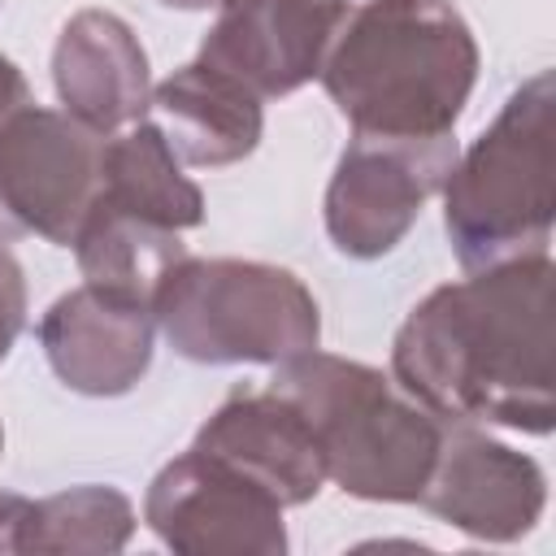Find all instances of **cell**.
<instances>
[{"label":"cell","instance_id":"11","mask_svg":"<svg viewBox=\"0 0 556 556\" xmlns=\"http://www.w3.org/2000/svg\"><path fill=\"white\" fill-rule=\"evenodd\" d=\"M156 317L148 300L83 282L61 295L43 321L39 343L48 365L70 391L83 395H122L130 391L152 361Z\"/></svg>","mask_w":556,"mask_h":556},{"label":"cell","instance_id":"14","mask_svg":"<svg viewBox=\"0 0 556 556\" xmlns=\"http://www.w3.org/2000/svg\"><path fill=\"white\" fill-rule=\"evenodd\" d=\"M148 104L156 109L161 135L182 165H235L261 143V100L204 61H191L156 83Z\"/></svg>","mask_w":556,"mask_h":556},{"label":"cell","instance_id":"10","mask_svg":"<svg viewBox=\"0 0 556 556\" xmlns=\"http://www.w3.org/2000/svg\"><path fill=\"white\" fill-rule=\"evenodd\" d=\"M421 504L473 539L513 543L543 517L547 478L530 456L482 434L473 421H443Z\"/></svg>","mask_w":556,"mask_h":556},{"label":"cell","instance_id":"5","mask_svg":"<svg viewBox=\"0 0 556 556\" xmlns=\"http://www.w3.org/2000/svg\"><path fill=\"white\" fill-rule=\"evenodd\" d=\"M152 317L169 348L200 365H278L321 334L317 300L291 269L235 256H182L156 282Z\"/></svg>","mask_w":556,"mask_h":556},{"label":"cell","instance_id":"15","mask_svg":"<svg viewBox=\"0 0 556 556\" xmlns=\"http://www.w3.org/2000/svg\"><path fill=\"white\" fill-rule=\"evenodd\" d=\"M96 200L169 230H191L204 222V195L182 174V161L156 122H130L117 135H104Z\"/></svg>","mask_w":556,"mask_h":556},{"label":"cell","instance_id":"8","mask_svg":"<svg viewBox=\"0 0 556 556\" xmlns=\"http://www.w3.org/2000/svg\"><path fill=\"white\" fill-rule=\"evenodd\" d=\"M156 539L182 556H274L287 552L282 504L239 469L187 447L143 500Z\"/></svg>","mask_w":556,"mask_h":556},{"label":"cell","instance_id":"6","mask_svg":"<svg viewBox=\"0 0 556 556\" xmlns=\"http://www.w3.org/2000/svg\"><path fill=\"white\" fill-rule=\"evenodd\" d=\"M104 135L70 113L26 104L0 126V243L39 235L74 243L100 191Z\"/></svg>","mask_w":556,"mask_h":556},{"label":"cell","instance_id":"13","mask_svg":"<svg viewBox=\"0 0 556 556\" xmlns=\"http://www.w3.org/2000/svg\"><path fill=\"white\" fill-rule=\"evenodd\" d=\"M56 96L70 117L96 135H113L148 109V56L135 30L104 9H83L65 22L52 52Z\"/></svg>","mask_w":556,"mask_h":556},{"label":"cell","instance_id":"18","mask_svg":"<svg viewBox=\"0 0 556 556\" xmlns=\"http://www.w3.org/2000/svg\"><path fill=\"white\" fill-rule=\"evenodd\" d=\"M26 321V282H22V265L0 248V361L9 356L13 339L22 334Z\"/></svg>","mask_w":556,"mask_h":556},{"label":"cell","instance_id":"3","mask_svg":"<svg viewBox=\"0 0 556 556\" xmlns=\"http://www.w3.org/2000/svg\"><path fill=\"white\" fill-rule=\"evenodd\" d=\"M269 387L308 417L321 443L326 478H334L348 495L382 504L421 500L443 439V417L417 404L395 378L308 348L278 361Z\"/></svg>","mask_w":556,"mask_h":556},{"label":"cell","instance_id":"2","mask_svg":"<svg viewBox=\"0 0 556 556\" xmlns=\"http://www.w3.org/2000/svg\"><path fill=\"white\" fill-rule=\"evenodd\" d=\"M478 78V43L452 0H361L339 26L321 83L352 135L439 143Z\"/></svg>","mask_w":556,"mask_h":556},{"label":"cell","instance_id":"1","mask_svg":"<svg viewBox=\"0 0 556 556\" xmlns=\"http://www.w3.org/2000/svg\"><path fill=\"white\" fill-rule=\"evenodd\" d=\"M391 374L443 421L547 434L556 421L552 256L530 252L430 291L395 334Z\"/></svg>","mask_w":556,"mask_h":556},{"label":"cell","instance_id":"20","mask_svg":"<svg viewBox=\"0 0 556 556\" xmlns=\"http://www.w3.org/2000/svg\"><path fill=\"white\" fill-rule=\"evenodd\" d=\"M26 104H30V87H26L22 70L0 52V126H4V122H13Z\"/></svg>","mask_w":556,"mask_h":556},{"label":"cell","instance_id":"22","mask_svg":"<svg viewBox=\"0 0 556 556\" xmlns=\"http://www.w3.org/2000/svg\"><path fill=\"white\" fill-rule=\"evenodd\" d=\"M0 447H4V430H0Z\"/></svg>","mask_w":556,"mask_h":556},{"label":"cell","instance_id":"7","mask_svg":"<svg viewBox=\"0 0 556 556\" xmlns=\"http://www.w3.org/2000/svg\"><path fill=\"white\" fill-rule=\"evenodd\" d=\"M452 161L456 139L408 143L352 135L326 187V235L343 256L356 261L391 252L417 222L421 204L443 187Z\"/></svg>","mask_w":556,"mask_h":556},{"label":"cell","instance_id":"21","mask_svg":"<svg viewBox=\"0 0 556 556\" xmlns=\"http://www.w3.org/2000/svg\"><path fill=\"white\" fill-rule=\"evenodd\" d=\"M161 4H169V9H208L217 0H161Z\"/></svg>","mask_w":556,"mask_h":556},{"label":"cell","instance_id":"12","mask_svg":"<svg viewBox=\"0 0 556 556\" xmlns=\"http://www.w3.org/2000/svg\"><path fill=\"white\" fill-rule=\"evenodd\" d=\"M195 452L239 469L256 486H265L282 508L308 504L326 482L321 443L308 417L274 387L235 391L195 434Z\"/></svg>","mask_w":556,"mask_h":556},{"label":"cell","instance_id":"9","mask_svg":"<svg viewBox=\"0 0 556 556\" xmlns=\"http://www.w3.org/2000/svg\"><path fill=\"white\" fill-rule=\"evenodd\" d=\"M361 0H217L200 56L243 83L256 100L291 96L321 74V61Z\"/></svg>","mask_w":556,"mask_h":556},{"label":"cell","instance_id":"19","mask_svg":"<svg viewBox=\"0 0 556 556\" xmlns=\"http://www.w3.org/2000/svg\"><path fill=\"white\" fill-rule=\"evenodd\" d=\"M30 504L35 500H26V495L0 491V552H22V530H26Z\"/></svg>","mask_w":556,"mask_h":556},{"label":"cell","instance_id":"4","mask_svg":"<svg viewBox=\"0 0 556 556\" xmlns=\"http://www.w3.org/2000/svg\"><path fill=\"white\" fill-rule=\"evenodd\" d=\"M556 217V83L552 70L526 78L500 117L452 161L443 178V222L465 269H491L547 252Z\"/></svg>","mask_w":556,"mask_h":556},{"label":"cell","instance_id":"16","mask_svg":"<svg viewBox=\"0 0 556 556\" xmlns=\"http://www.w3.org/2000/svg\"><path fill=\"white\" fill-rule=\"evenodd\" d=\"M74 256H78V269L87 282L152 304L156 282L187 256V248H182L178 230L156 226L117 204L91 200V208L74 235Z\"/></svg>","mask_w":556,"mask_h":556},{"label":"cell","instance_id":"17","mask_svg":"<svg viewBox=\"0 0 556 556\" xmlns=\"http://www.w3.org/2000/svg\"><path fill=\"white\" fill-rule=\"evenodd\" d=\"M135 530V508L113 486H70L30 504L22 552H122Z\"/></svg>","mask_w":556,"mask_h":556}]
</instances>
